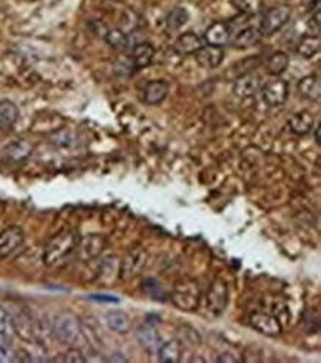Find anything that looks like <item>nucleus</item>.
<instances>
[{
    "label": "nucleus",
    "instance_id": "nucleus-18",
    "mask_svg": "<svg viewBox=\"0 0 321 363\" xmlns=\"http://www.w3.org/2000/svg\"><path fill=\"white\" fill-rule=\"evenodd\" d=\"M156 49L154 46L148 42L138 43L130 54V64L134 70H143L148 67L154 60Z\"/></svg>",
    "mask_w": 321,
    "mask_h": 363
},
{
    "label": "nucleus",
    "instance_id": "nucleus-14",
    "mask_svg": "<svg viewBox=\"0 0 321 363\" xmlns=\"http://www.w3.org/2000/svg\"><path fill=\"white\" fill-rule=\"evenodd\" d=\"M262 33L259 30V27L254 25H246L240 29L239 32L233 33L230 45L235 49H249L252 46L258 45L262 39Z\"/></svg>",
    "mask_w": 321,
    "mask_h": 363
},
{
    "label": "nucleus",
    "instance_id": "nucleus-20",
    "mask_svg": "<svg viewBox=\"0 0 321 363\" xmlns=\"http://www.w3.org/2000/svg\"><path fill=\"white\" fill-rule=\"evenodd\" d=\"M204 46L200 36L194 32H185L175 42V51L181 55H194Z\"/></svg>",
    "mask_w": 321,
    "mask_h": 363
},
{
    "label": "nucleus",
    "instance_id": "nucleus-9",
    "mask_svg": "<svg viewBox=\"0 0 321 363\" xmlns=\"http://www.w3.org/2000/svg\"><path fill=\"white\" fill-rule=\"evenodd\" d=\"M107 246V239L101 235H88L80 237L78 253L75 257H79L82 261H91V259L98 258L102 250Z\"/></svg>",
    "mask_w": 321,
    "mask_h": 363
},
{
    "label": "nucleus",
    "instance_id": "nucleus-13",
    "mask_svg": "<svg viewBox=\"0 0 321 363\" xmlns=\"http://www.w3.org/2000/svg\"><path fill=\"white\" fill-rule=\"evenodd\" d=\"M231 29L230 24L226 23H213L211 27H207L203 34V42L206 45L216 46V48H224V46L230 45L231 40Z\"/></svg>",
    "mask_w": 321,
    "mask_h": 363
},
{
    "label": "nucleus",
    "instance_id": "nucleus-21",
    "mask_svg": "<svg viewBox=\"0 0 321 363\" xmlns=\"http://www.w3.org/2000/svg\"><path fill=\"white\" fill-rule=\"evenodd\" d=\"M20 119V110L11 99L0 101V131L8 132L16 125Z\"/></svg>",
    "mask_w": 321,
    "mask_h": 363
},
{
    "label": "nucleus",
    "instance_id": "nucleus-33",
    "mask_svg": "<svg viewBox=\"0 0 321 363\" xmlns=\"http://www.w3.org/2000/svg\"><path fill=\"white\" fill-rule=\"evenodd\" d=\"M15 333L12 316L9 314L3 307H0V340L11 341Z\"/></svg>",
    "mask_w": 321,
    "mask_h": 363
},
{
    "label": "nucleus",
    "instance_id": "nucleus-8",
    "mask_svg": "<svg viewBox=\"0 0 321 363\" xmlns=\"http://www.w3.org/2000/svg\"><path fill=\"white\" fill-rule=\"evenodd\" d=\"M262 101L268 107H281L289 98V83L283 79H272L261 88Z\"/></svg>",
    "mask_w": 321,
    "mask_h": 363
},
{
    "label": "nucleus",
    "instance_id": "nucleus-24",
    "mask_svg": "<svg viewBox=\"0 0 321 363\" xmlns=\"http://www.w3.org/2000/svg\"><path fill=\"white\" fill-rule=\"evenodd\" d=\"M107 325L110 329L117 333H126L132 328V320L128 313L121 310H112L107 313Z\"/></svg>",
    "mask_w": 321,
    "mask_h": 363
},
{
    "label": "nucleus",
    "instance_id": "nucleus-34",
    "mask_svg": "<svg viewBox=\"0 0 321 363\" xmlns=\"http://www.w3.org/2000/svg\"><path fill=\"white\" fill-rule=\"evenodd\" d=\"M51 141L56 147H71L74 143V134L70 129H56L51 134Z\"/></svg>",
    "mask_w": 321,
    "mask_h": 363
},
{
    "label": "nucleus",
    "instance_id": "nucleus-38",
    "mask_svg": "<svg viewBox=\"0 0 321 363\" xmlns=\"http://www.w3.org/2000/svg\"><path fill=\"white\" fill-rule=\"evenodd\" d=\"M107 295H91V298H92V300H102V301H108V303H111V301H115V303H117L119 300H117V298H112V296H108V298H106Z\"/></svg>",
    "mask_w": 321,
    "mask_h": 363
},
{
    "label": "nucleus",
    "instance_id": "nucleus-30",
    "mask_svg": "<svg viewBox=\"0 0 321 363\" xmlns=\"http://www.w3.org/2000/svg\"><path fill=\"white\" fill-rule=\"evenodd\" d=\"M141 288H143V292L145 295H148L150 298H153V300H156V301H165L166 300V291L163 290L162 283H160L154 277L145 279L143 285H141Z\"/></svg>",
    "mask_w": 321,
    "mask_h": 363
},
{
    "label": "nucleus",
    "instance_id": "nucleus-1",
    "mask_svg": "<svg viewBox=\"0 0 321 363\" xmlns=\"http://www.w3.org/2000/svg\"><path fill=\"white\" fill-rule=\"evenodd\" d=\"M80 236L74 230H61L48 242L43 250V263L49 268H60L75 257Z\"/></svg>",
    "mask_w": 321,
    "mask_h": 363
},
{
    "label": "nucleus",
    "instance_id": "nucleus-15",
    "mask_svg": "<svg viewBox=\"0 0 321 363\" xmlns=\"http://www.w3.org/2000/svg\"><path fill=\"white\" fill-rule=\"evenodd\" d=\"M194 55L198 66L206 70L218 69L225 58V52L222 48H216V46L211 45H204L203 48L197 51Z\"/></svg>",
    "mask_w": 321,
    "mask_h": 363
},
{
    "label": "nucleus",
    "instance_id": "nucleus-39",
    "mask_svg": "<svg viewBox=\"0 0 321 363\" xmlns=\"http://www.w3.org/2000/svg\"><path fill=\"white\" fill-rule=\"evenodd\" d=\"M314 134H316V143L320 145V125H317Z\"/></svg>",
    "mask_w": 321,
    "mask_h": 363
},
{
    "label": "nucleus",
    "instance_id": "nucleus-27",
    "mask_svg": "<svg viewBox=\"0 0 321 363\" xmlns=\"http://www.w3.org/2000/svg\"><path fill=\"white\" fill-rule=\"evenodd\" d=\"M12 322H14V329L18 337L23 338L24 341H33L34 340V327L32 319L28 318L25 314H18L12 316Z\"/></svg>",
    "mask_w": 321,
    "mask_h": 363
},
{
    "label": "nucleus",
    "instance_id": "nucleus-2",
    "mask_svg": "<svg viewBox=\"0 0 321 363\" xmlns=\"http://www.w3.org/2000/svg\"><path fill=\"white\" fill-rule=\"evenodd\" d=\"M52 335L61 344H67V346L75 344L82 335L80 319L73 312L60 313L54 320Z\"/></svg>",
    "mask_w": 321,
    "mask_h": 363
},
{
    "label": "nucleus",
    "instance_id": "nucleus-28",
    "mask_svg": "<svg viewBox=\"0 0 321 363\" xmlns=\"http://www.w3.org/2000/svg\"><path fill=\"white\" fill-rule=\"evenodd\" d=\"M265 66L267 70L274 74V76H280V74L285 73L289 67V55L283 51L272 52L267 58Z\"/></svg>",
    "mask_w": 321,
    "mask_h": 363
},
{
    "label": "nucleus",
    "instance_id": "nucleus-29",
    "mask_svg": "<svg viewBox=\"0 0 321 363\" xmlns=\"http://www.w3.org/2000/svg\"><path fill=\"white\" fill-rule=\"evenodd\" d=\"M102 39L106 40L110 48H112L115 51L123 52L129 48V37L125 32H121L120 29H108L107 33L104 34Z\"/></svg>",
    "mask_w": 321,
    "mask_h": 363
},
{
    "label": "nucleus",
    "instance_id": "nucleus-7",
    "mask_svg": "<svg viewBox=\"0 0 321 363\" xmlns=\"http://www.w3.org/2000/svg\"><path fill=\"white\" fill-rule=\"evenodd\" d=\"M33 150L34 145L27 139H14V141L3 147L2 153H0V159L8 165H21L33 154Z\"/></svg>",
    "mask_w": 321,
    "mask_h": 363
},
{
    "label": "nucleus",
    "instance_id": "nucleus-31",
    "mask_svg": "<svg viewBox=\"0 0 321 363\" xmlns=\"http://www.w3.org/2000/svg\"><path fill=\"white\" fill-rule=\"evenodd\" d=\"M115 274H119V263L116 257H108L104 259L99 267V273L98 279L102 283H110L111 279Z\"/></svg>",
    "mask_w": 321,
    "mask_h": 363
},
{
    "label": "nucleus",
    "instance_id": "nucleus-16",
    "mask_svg": "<svg viewBox=\"0 0 321 363\" xmlns=\"http://www.w3.org/2000/svg\"><path fill=\"white\" fill-rule=\"evenodd\" d=\"M314 126H316V117L308 110L296 111L295 115H292L289 117V128L295 135L305 137L313 131Z\"/></svg>",
    "mask_w": 321,
    "mask_h": 363
},
{
    "label": "nucleus",
    "instance_id": "nucleus-6",
    "mask_svg": "<svg viewBox=\"0 0 321 363\" xmlns=\"http://www.w3.org/2000/svg\"><path fill=\"white\" fill-rule=\"evenodd\" d=\"M148 259V254L144 248H135L119 263V277L121 281H132L143 272Z\"/></svg>",
    "mask_w": 321,
    "mask_h": 363
},
{
    "label": "nucleus",
    "instance_id": "nucleus-35",
    "mask_svg": "<svg viewBox=\"0 0 321 363\" xmlns=\"http://www.w3.org/2000/svg\"><path fill=\"white\" fill-rule=\"evenodd\" d=\"M15 360V353L11 347V341L0 340V362H14Z\"/></svg>",
    "mask_w": 321,
    "mask_h": 363
},
{
    "label": "nucleus",
    "instance_id": "nucleus-36",
    "mask_svg": "<svg viewBox=\"0 0 321 363\" xmlns=\"http://www.w3.org/2000/svg\"><path fill=\"white\" fill-rule=\"evenodd\" d=\"M64 358L61 359L62 362H69V363H84L86 359H84L83 353L78 349H70L65 355H62Z\"/></svg>",
    "mask_w": 321,
    "mask_h": 363
},
{
    "label": "nucleus",
    "instance_id": "nucleus-23",
    "mask_svg": "<svg viewBox=\"0 0 321 363\" xmlns=\"http://www.w3.org/2000/svg\"><path fill=\"white\" fill-rule=\"evenodd\" d=\"M320 48H321L320 36L308 34V36L302 37V39L299 40L296 46V52L299 57H302L304 60H311V58H314L316 55H318Z\"/></svg>",
    "mask_w": 321,
    "mask_h": 363
},
{
    "label": "nucleus",
    "instance_id": "nucleus-12",
    "mask_svg": "<svg viewBox=\"0 0 321 363\" xmlns=\"http://www.w3.org/2000/svg\"><path fill=\"white\" fill-rule=\"evenodd\" d=\"M250 325L252 328L261 332L262 335H267V337H277L281 333V323L280 320L270 313L263 312H254L250 314Z\"/></svg>",
    "mask_w": 321,
    "mask_h": 363
},
{
    "label": "nucleus",
    "instance_id": "nucleus-5",
    "mask_svg": "<svg viewBox=\"0 0 321 363\" xmlns=\"http://www.w3.org/2000/svg\"><path fill=\"white\" fill-rule=\"evenodd\" d=\"M228 305V286L222 279H215L206 294V310L212 318L221 316Z\"/></svg>",
    "mask_w": 321,
    "mask_h": 363
},
{
    "label": "nucleus",
    "instance_id": "nucleus-37",
    "mask_svg": "<svg viewBox=\"0 0 321 363\" xmlns=\"http://www.w3.org/2000/svg\"><path fill=\"white\" fill-rule=\"evenodd\" d=\"M218 362H226V363H235L239 362V359H235L231 353H222V355L218 358Z\"/></svg>",
    "mask_w": 321,
    "mask_h": 363
},
{
    "label": "nucleus",
    "instance_id": "nucleus-10",
    "mask_svg": "<svg viewBox=\"0 0 321 363\" xmlns=\"http://www.w3.org/2000/svg\"><path fill=\"white\" fill-rule=\"evenodd\" d=\"M261 88H262V83H261V78L258 76V74L246 71V73L240 74V76L234 80L233 92H234V95L240 99H249L257 95L261 91Z\"/></svg>",
    "mask_w": 321,
    "mask_h": 363
},
{
    "label": "nucleus",
    "instance_id": "nucleus-3",
    "mask_svg": "<svg viewBox=\"0 0 321 363\" xmlns=\"http://www.w3.org/2000/svg\"><path fill=\"white\" fill-rule=\"evenodd\" d=\"M172 303L179 310L194 312L197 310L198 303H200V291H198L197 282L191 279L179 282L172 291Z\"/></svg>",
    "mask_w": 321,
    "mask_h": 363
},
{
    "label": "nucleus",
    "instance_id": "nucleus-22",
    "mask_svg": "<svg viewBox=\"0 0 321 363\" xmlns=\"http://www.w3.org/2000/svg\"><path fill=\"white\" fill-rule=\"evenodd\" d=\"M182 356V344L179 340H171L158 347V362L178 363Z\"/></svg>",
    "mask_w": 321,
    "mask_h": 363
},
{
    "label": "nucleus",
    "instance_id": "nucleus-19",
    "mask_svg": "<svg viewBox=\"0 0 321 363\" xmlns=\"http://www.w3.org/2000/svg\"><path fill=\"white\" fill-rule=\"evenodd\" d=\"M298 94L300 98H304L307 101H320L321 95V82L318 74H308V76L302 78L298 82Z\"/></svg>",
    "mask_w": 321,
    "mask_h": 363
},
{
    "label": "nucleus",
    "instance_id": "nucleus-11",
    "mask_svg": "<svg viewBox=\"0 0 321 363\" xmlns=\"http://www.w3.org/2000/svg\"><path fill=\"white\" fill-rule=\"evenodd\" d=\"M24 231L21 227L11 226L0 233V259L11 257L24 244Z\"/></svg>",
    "mask_w": 321,
    "mask_h": 363
},
{
    "label": "nucleus",
    "instance_id": "nucleus-26",
    "mask_svg": "<svg viewBox=\"0 0 321 363\" xmlns=\"http://www.w3.org/2000/svg\"><path fill=\"white\" fill-rule=\"evenodd\" d=\"M190 20V14L185 8L182 6H176L166 15V27L169 32H178L181 30L182 27Z\"/></svg>",
    "mask_w": 321,
    "mask_h": 363
},
{
    "label": "nucleus",
    "instance_id": "nucleus-17",
    "mask_svg": "<svg viewBox=\"0 0 321 363\" xmlns=\"http://www.w3.org/2000/svg\"><path fill=\"white\" fill-rule=\"evenodd\" d=\"M169 83L166 80H153L148 82L143 91V99L148 106H158L169 95Z\"/></svg>",
    "mask_w": 321,
    "mask_h": 363
},
{
    "label": "nucleus",
    "instance_id": "nucleus-25",
    "mask_svg": "<svg viewBox=\"0 0 321 363\" xmlns=\"http://www.w3.org/2000/svg\"><path fill=\"white\" fill-rule=\"evenodd\" d=\"M136 338L145 350H154L160 347V335L151 325H143L136 331Z\"/></svg>",
    "mask_w": 321,
    "mask_h": 363
},
{
    "label": "nucleus",
    "instance_id": "nucleus-4",
    "mask_svg": "<svg viewBox=\"0 0 321 363\" xmlns=\"http://www.w3.org/2000/svg\"><path fill=\"white\" fill-rule=\"evenodd\" d=\"M292 16V9L287 5H277L267 9L265 12L261 15L259 20V30L262 36H271L277 33L285 27Z\"/></svg>",
    "mask_w": 321,
    "mask_h": 363
},
{
    "label": "nucleus",
    "instance_id": "nucleus-32",
    "mask_svg": "<svg viewBox=\"0 0 321 363\" xmlns=\"http://www.w3.org/2000/svg\"><path fill=\"white\" fill-rule=\"evenodd\" d=\"M233 5L237 8V11L240 14L248 16L261 14L263 8L262 0H233Z\"/></svg>",
    "mask_w": 321,
    "mask_h": 363
}]
</instances>
